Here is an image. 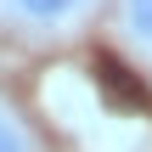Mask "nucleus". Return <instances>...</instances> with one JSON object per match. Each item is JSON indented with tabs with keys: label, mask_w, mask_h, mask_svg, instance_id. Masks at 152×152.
I'll return each mask as SVG.
<instances>
[{
	"label": "nucleus",
	"mask_w": 152,
	"mask_h": 152,
	"mask_svg": "<svg viewBox=\"0 0 152 152\" xmlns=\"http://www.w3.org/2000/svg\"><path fill=\"white\" fill-rule=\"evenodd\" d=\"M118 28L135 51L152 56V0H118Z\"/></svg>",
	"instance_id": "2"
},
{
	"label": "nucleus",
	"mask_w": 152,
	"mask_h": 152,
	"mask_svg": "<svg viewBox=\"0 0 152 152\" xmlns=\"http://www.w3.org/2000/svg\"><path fill=\"white\" fill-rule=\"evenodd\" d=\"M0 152H34L28 130H23V118H17V113H6V107H0Z\"/></svg>",
	"instance_id": "3"
},
{
	"label": "nucleus",
	"mask_w": 152,
	"mask_h": 152,
	"mask_svg": "<svg viewBox=\"0 0 152 152\" xmlns=\"http://www.w3.org/2000/svg\"><path fill=\"white\" fill-rule=\"evenodd\" d=\"M90 6H96V0H6V11H11L17 23H28V28H45V34L85 23V11H90Z\"/></svg>",
	"instance_id": "1"
}]
</instances>
